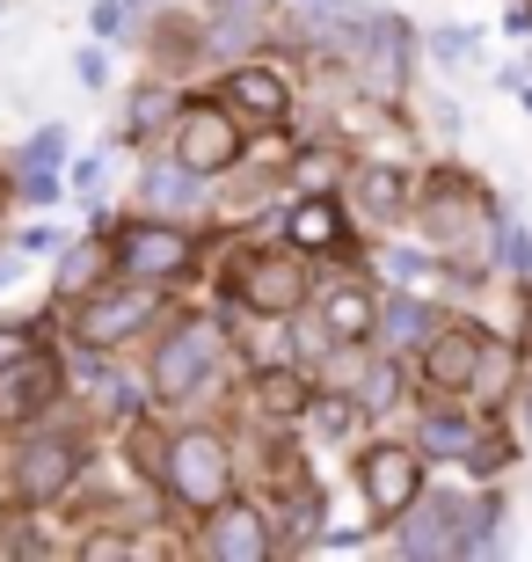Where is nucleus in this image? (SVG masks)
<instances>
[{"instance_id":"obj_1","label":"nucleus","mask_w":532,"mask_h":562,"mask_svg":"<svg viewBox=\"0 0 532 562\" xmlns=\"http://www.w3.org/2000/svg\"><path fill=\"white\" fill-rule=\"evenodd\" d=\"M161 482L183 512H212L234 497V446L219 431H176L161 446Z\"/></svg>"},{"instance_id":"obj_2","label":"nucleus","mask_w":532,"mask_h":562,"mask_svg":"<svg viewBox=\"0 0 532 562\" xmlns=\"http://www.w3.org/2000/svg\"><path fill=\"white\" fill-rule=\"evenodd\" d=\"M219 285L241 300L248 314H299L307 307V263L292 249H234L226 256V271H219Z\"/></svg>"},{"instance_id":"obj_3","label":"nucleus","mask_w":532,"mask_h":562,"mask_svg":"<svg viewBox=\"0 0 532 562\" xmlns=\"http://www.w3.org/2000/svg\"><path fill=\"white\" fill-rule=\"evenodd\" d=\"M219 366H226V336L190 314V322H176V329L154 344V395L161 402H190Z\"/></svg>"},{"instance_id":"obj_4","label":"nucleus","mask_w":532,"mask_h":562,"mask_svg":"<svg viewBox=\"0 0 532 562\" xmlns=\"http://www.w3.org/2000/svg\"><path fill=\"white\" fill-rule=\"evenodd\" d=\"M176 146V161H190L197 176H226V168L241 161V125H234V110L226 103H190L168 132Z\"/></svg>"},{"instance_id":"obj_5","label":"nucleus","mask_w":532,"mask_h":562,"mask_svg":"<svg viewBox=\"0 0 532 562\" xmlns=\"http://www.w3.org/2000/svg\"><path fill=\"white\" fill-rule=\"evenodd\" d=\"M117 271L139 278V285H168V278L190 271V234L168 227V220H139V227L117 234Z\"/></svg>"},{"instance_id":"obj_6","label":"nucleus","mask_w":532,"mask_h":562,"mask_svg":"<svg viewBox=\"0 0 532 562\" xmlns=\"http://www.w3.org/2000/svg\"><path fill=\"white\" fill-rule=\"evenodd\" d=\"M154 314H161L154 285L132 278V292H88V307L73 314V336H81L88 351H110V344H124V336H139Z\"/></svg>"},{"instance_id":"obj_7","label":"nucleus","mask_w":532,"mask_h":562,"mask_svg":"<svg viewBox=\"0 0 532 562\" xmlns=\"http://www.w3.org/2000/svg\"><path fill=\"white\" fill-rule=\"evenodd\" d=\"M358 482H365V504L380 519H401L416 497H423V453L416 446H372L358 460Z\"/></svg>"},{"instance_id":"obj_8","label":"nucleus","mask_w":532,"mask_h":562,"mask_svg":"<svg viewBox=\"0 0 532 562\" xmlns=\"http://www.w3.org/2000/svg\"><path fill=\"white\" fill-rule=\"evenodd\" d=\"M73 475H81V446L73 438H30L15 453V468H8V490L22 504H59V490H73Z\"/></svg>"},{"instance_id":"obj_9","label":"nucleus","mask_w":532,"mask_h":562,"mask_svg":"<svg viewBox=\"0 0 532 562\" xmlns=\"http://www.w3.org/2000/svg\"><path fill=\"white\" fill-rule=\"evenodd\" d=\"M482 373H489V336L460 329V322H438V336L423 344V380L438 395H467Z\"/></svg>"},{"instance_id":"obj_10","label":"nucleus","mask_w":532,"mask_h":562,"mask_svg":"<svg viewBox=\"0 0 532 562\" xmlns=\"http://www.w3.org/2000/svg\"><path fill=\"white\" fill-rule=\"evenodd\" d=\"M416 220H423L430 249H467V241H482V205H474V190L460 183V176H438V183L423 190Z\"/></svg>"},{"instance_id":"obj_11","label":"nucleus","mask_w":532,"mask_h":562,"mask_svg":"<svg viewBox=\"0 0 532 562\" xmlns=\"http://www.w3.org/2000/svg\"><path fill=\"white\" fill-rule=\"evenodd\" d=\"M59 366L52 358H37V351H22V358H8L0 366V424H37L52 402H59Z\"/></svg>"},{"instance_id":"obj_12","label":"nucleus","mask_w":532,"mask_h":562,"mask_svg":"<svg viewBox=\"0 0 532 562\" xmlns=\"http://www.w3.org/2000/svg\"><path fill=\"white\" fill-rule=\"evenodd\" d=\"M197 548H205L212 562H263L278 541H270V519L256 512V504H212L205 512V541Z\"/></svg>"},{"instance_id":"obj_13","label":"nucleus","mask_w":532,"mask_h":562,"mask_svg":"<svg viewBox=\"0 0 532 562\" xmlns=\"http://www.w3.org/2000/svg\"><path fill=\"white\" fill-rule=\"evenodd\" d=\"M110 278H117V234H81L73 249H59L52 285H59L66 300H88V292H103Z\"/></svg>"},{"instance_id":"obj_14","label":"nucleus","mask_w":532,"mask_h":562,"mask_svg":"<svg viewBox=\"0 0 532 562\" xmlns=\"http://www.w3.org/2000/svg\"><path fill=\"white\" fill-rule=\"evenodd\" d=\"M219 103L241 110V117L278 125V117L292 110V88H285V74H270V66H234V74H226V88H219Z\"/></svg>"},{"instance_id":"obj_15","label":"nucleus","mask_w":532,"mask_h":562,"mask_svg":"<svg viewBox=\"0 0 532 562\" xmlns=\"http://www.w3.org/2000/svg\"><path fill=\"white\" fill-rule=\"evenodd\" d=\"M248 402H256V417L292 424V417H307V409H314V380L292 373V366H263V373L248 380Z\"/></svg>"},{"instance_id":"obj_16","label":"nucleus","mask_w":532,"mask_h":562,"mask_svg":"<svg viewBox=\"0 0 532 562\" xmlns=\"http://www.w3.org/2000/svg\"><path fill=\"white\" fill-rule=\"evenodd\" d=\"M205 183H212V176H197L190 161L168 154V161H154L139 176V198H146V212H197V205H205Z\"/></svg>"},{"instance_id":"obj_17","label":"nucleus","mask_w":532,"mask_h":562,"mask_svg":"<svg viewBox=\"0 0 532 562\" xmlns=\"http://www.w3.org/2000/svg\"><path fill=\"white\" fill-rule=\"evenodd\" d=\"M474 446H482V424H474L467 409H430V417L416 424V453L423 460H460V468H467Z\"/></svg>"},{"instance_id":"obj_18","label":"nucleus","mask_w":532,"mask_h":562,"mask_svg":"<svg viewBox=\"0 0 532 562\" xmlns=\"http://www.w3.org/2000/svg\"><path fill=\"white\" fill-rule=\"evenodd\" d=\"M372 336H380L394 358H401V351H423L430 336H438V307H423V300H409V292H394L387 307H380V322H372Z\"/></svg>"},{"instance_id":"obj_19","label":"nucleus","mask_w":532,"mask_h":562,"mask_svg":"<svg viewBox=\"0 0 532 562\" xmlns=\"http://www.w3.org/2000/svg\"><path fill=\"white\" fill-rule=\"evenodd\" d=\"M176 110H183V103H176V88H168V81H139V88H132V110H124V139L154 146L161 132H176Z\"/></svg>"},{"instance_id":"obj_20","label":"nucleus","mask_w":532,"mask_h":562,"mask_svg":"<svg viewBox=\"0 0 532 562\" xmlns=\"http://www.w3.org/2000/svg\"><path fill=\"white\" fill-rule=\"evenodd\" d=\"M350 198L372 212V220H394V212L409 205V168H394V161H365V168H350Z\"/></svg>"},{"instance_id":"obj_21","label":"nucleus","mask_w":532,"mask_h":562,"mask_svg":"<svg viewBox=\"0 0 532 562\" xmlns=\"http://www.w3.org/2000/svg\"><path fill=\"white\" fill-rule=\"evenodd\" d=\"M336 241H343V205H336L328 190H307V198L292 205V249L321 256V249H336Z\"/></svg>"},{"instance_id":"obj_22","label":"nucleus","mask_w":532,"mask_h":562,"mask_svg":"<svg viewBox=\"0 0 532 562\" xmlns=\"http://www.w3.org/2000/svg\"><path fill=\"white\" fill-rule=\"evenodd\" d=\"M372 322H380V307H372V292H358V285H336L321 300V336L328 344H365Z\"/></svg>"},{"instance_id":"obj_23","label":"nucleus","mask_w":532,"mask_h":562,"mask_svg":"<svg viewBox=\"0 0 532 562\" xmlns=\"http://www.w3.org/2000/svg\"><path fill=\"white\" fill-rule=\"evenodd\" d=\"M263 8L270 0H219V15H212V30H205V52H219V59L248 52L256 30H263Z\"/></svg>"},{"instance_id":"obj_24","label":"nucleus","mask_w":532,"mask_h":562,"mask_svg":"<svg viewBox=\"0 0 532 562\" xmlns=\"http://www.w3.org/2000/svg\"><path fill=\"white\" fill-rule=\"evenodd\" d=\"M394 402H401V373H394V351H387L380 366L358 373V409H394Z\"/></svg>"},{"instance_id":"obj_25","label":"nucleus","mask_w":532,"mask_h":562,"mask_svg":"<svg viewBox=\"0 0 532 562\" xmlns=\"http://www.w3.org/2000/svg\"><path fill=\"white\" fill-rule=\"evenodd\" d=\"M350 424H358V395H314V431H321V438H343L350 431Z\"/></svg>"},{"instance_id":"obj_26","label":"nucleus","mask_w":532,"mask_h":562,"mask_svg":"<svg viewBox=\"0 0 532 562\" xmlns=\"http://www.w3.org/2000/svg\"><path fill=\"white\" fill-rule=\"evenodd\" d=\"M95 409H110V417H132L139 409V387L124 373H95Z\"/></svg>"},{"instance_id":"obj_27","label":"nucleus","mask_w":532,"mask_h":562,"mask_svg":"<svg viewBox=\"0 0 532 562\" xmlns=\"http://www.w3.org/2000/svg\"><path fill=\"white\" fill-rule=\"evenodd\" d=\"M59 154H66V132H52V125H44L37 139L22 146V168H30V176H52V161H59Z\"/></svg>"},{"instance_id":"obj_28","label":"nucleus","mask_w":532,"mask_h":562,"mask_svg":"<svg viewBox=\"0 0 532 562\" xmlns=\"http://www.w3.org/2000/svg\"><path fill=\"white\" fill-rule=\"evenodd\" d=\"M430 59H438V66H467L474 37H467V30H438V37H430Z\"/></svg>"},{"instance_id":"obj_29","label":"nucleus","mask_w":532,"mask_h":562,"mask_svg":"<svg viewBox=\"0 0 532 562\" xmlns=\"http://www.w3.org/2000/svg\"><path fill=\"white\" fill-rule=\"evenodd\" d=\"M496 249H503V263H511V271H532V234H518L511 220H496Z\"/></svg>"},{"instance_id":"obj_30","label":"nucleus","mask_w":532,"mask_h":562,"mask_svg":"<svg viewBox=\"0 0 532 562\" xmlns=\"http://www.w3.org/2000/svg\"><path fill=\"white\" fill-rule=\"evenodd\" d=\"M88 555L103 562V555H132V541H124V533H88Z\"/></svg>"},{"instance_id":"obj_31","label":"nucleus","mask_w":532,"mask_h":562,"mask_svg":"<svg viewBox=\"0 0 532 562\" xmlns=\"http://www.w3.org/2000/svg\"><path fill=\"white\" fill-rule=\"evenodd\" d=\"M73 190H103V154H88V161L73 168Z\"/></svg>"},{"instance_id":"obj_32","label":"nucleus","mask_w":532,"mask_h":562,"mask_svg":"<svg viewBox=\"0 0 532 562\" xmlns=\"http://www.w3.org/2000/svg\"><path fill=\"white\" fill-rule=\"evenodd\" d=\"M525 417H532V387H525Z\"/></svg>"}]
</instances>
